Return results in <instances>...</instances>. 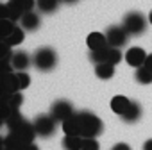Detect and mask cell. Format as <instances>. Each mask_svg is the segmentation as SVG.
I'll return each instance as SVG.
<instances>
[{
    "label": "cell",
    "mask_w": 152,
    "mask_h": 150,
    "mask_svg": "<svg viewBox=\"0 0 152 150\" xmlns=\"http://www.w3.org/2000/svg\"><path fill=\"white\" fill-rule=\"evenodd\" d=\"M31 64H32V57L25 50H16L11 55V61L7 64V71H11V70H15V71H25Z\"/></svg>",
    "instance_id": "9c48e42d"
},
{
    "label": "cell",
    "mask_w": 152,
    "mask_h": 150,
    "mask_svg": "<svg viewBox=\"0 0 152 150\" xmlns=\"http://www.w3.org/2000/svg\"><path fill=\"white\" fill-rule=\"evenodd\" d=\"M23 150H39V148H38V145H36V143H29V145H25V146H23Z\"/></svg>",
    "instance_id": "4316f807"
},
{
    "label": "cell",
    "mask_w": 152,
    "mask_h": 150,
    "mask_svg": "<svg viewBox=\"0 0 152 150\" xmlns=\"http://www.w3.org/2000/svg\"><path fill=\"white\" fill-rule=\"evenodd\" d=\"M141 113H143L141 106H140L138 102H132V100H131V106H129V107H127V111L122 114V120H124L125 123H134V122H138V120H140Z\"/></svg>",
    "instance_id": "2e32d148"
},
{
    "label": "cell",
    "mask_w": 152,
    "mask_h": 150,
    "mask_svg": "<svg viewBox=\"0 0 152 150\" xmlns=\"http://www.w3.org/2000/svg\"><path fill=\"white\" fill-rule=\"evenodd\" d=\"M148 18L143 16L141 13L138 11H129L125 16H124V22H122V27L127 31L129 36H141L145 31H147V25H148Z\"/></svg>",
    "instance_id": "7a4b0ae2"
},
{
    "label": "cell",
    "mask_w": 152,
    "mask_h": 150,
    "mask_svg": "<svg viewBox=\"0 0 152 150\" xmlns=\"http://www.w3.org/2000/svg\"><path fill=\"white\" fill-rule=\"evenodd\" d=\"M136 81L140 84H150L152 82V70H148L145 64L136 68Z\"/></svg>",
    "instance_id": "7402d4cb"
},
{
    "label": "cell",
    "mask_w": 152,
    "mask_h": 150,
    "mask_svg": "<svg viewBox=\"0 0 152 150\" xmlns=\"http://www.w3.org/2000/svg\"><path fill=\"white\" fill-rule=\"evenodd\" d=\"M129 106H131V100H129L127 97H124V95H116V97H113V100H111V109H113V113H116L118 116H122V114L127 111Z\"/></svg>",
    "instance_id": "ac0fdd59"
},
{
    "label": "cell",
    "mask_w": 152,
    "mask_h": 150,
    "mask_svg": "<svg viewBox=\"0 0 152 150\" xmlns=\"http://www.w3.org/2000/svg\"><path fill=\"white\" fill-rule=\"evenodd\" d=\"M95 75L99 79H104V81L111 79L115 75V64H111V63H99V64H95Z\"/></svg>",
    "instance_id": "d6986e66"
},
{
    "label": "cell",
    "mask_w": 152,
    "mask_h": 150,
    "mask_svg": "<svg viewBox=\"0 0 152 150\" xmlns=\"http://www.w3.org/2000/svg\"><path fill=\"white\" fill-rule=\"evenodd\" d=\"M61 2H66V4H73V2H77V0H61Z\"/></svg>",
    "instance_id": "f546056e"
},
{
    "label": "cell",
    "mask_w": 152,
    "mask_h": 150,
    "mask_svg": "<svg viewBox=\"0 0 152 150\" xmlns=\"http://www.w3.org/2000/svg\"><path fill=\"white\" fill-rule=\"evenodd\" d=\"M83 136H66L63 138V148L64 150H83Z\"/></svg>",
    "instance_id": "ffe728a7"
},
{
    "label": "cell",
    "mask_w": 152,
    "mask_h": 150,
    "mask_svg": "<svg viewBox=\"0 0 152 150\" xmlns=\"http://www.w3.org/2000/svg\"><path fill=\"white\" fill-rule=\"evenodd\" d=\"M90 59L99 64V63H111V64H118L122 59H124V54L120 52V48H115V47H106L102 50H95V52H90Z\"/></svg>",
    "instance_id": "5b68a950"
},
{
    "label": "cell",
    "mask_w": 152,
    "mask_h": 150,
    "mask_svg": "<svg viewBox=\"0 0 152 150\" xmlns=\"http://www.w3.org/2000/svg\"><path fill=\"white\" fill-rule=\"evenodd\" d=\"M9 132H13L15 136H18L25 145H29V143H34V138L38 136V132H36V129H34V123H31V122H27V120H22L18 125H15Z\"/></svg>",
    "instance_id": "52a82bcc"
},
{
    "label": "cell",
    "mask_w": 152,
    "mask_h": 150,
    "mask_svg": "<svg viewBox=\"0 0 152 150\" xmlns=\"http://www.w3.org/2000/svg\"><path fill=\"white\" fill-rule=\"evenodd\" d=\"M34 129H36V132H38V136H41V138H50L54 132H56V120L50 116V114H39L34 122Z\"/></svg>",
    "instance_id": "8992f818"
},
{
    "label": "cell",
    "mask_w": 152,
    "mask_h": 150,
    "mask_svg": "<svg viewBox=\"0 0 152 150\" xmlns=\"http://www.w3.org/2000/svg\"><path fill=\"white\" fill-rule=\"evenodd\" d=\"M9 2H13L15 6H18L23 13L25 11H32L36 7V0H9Z\"/></svg>",
    "instance_id": "cb8c5ba5"
},
{
    "label": "cell",
    "mask_w": 152,
    "mask_h": 150,
    "mask_svg": "<svg viewBox=\"0 0 152 150\" xmlns=\"http://www.w3.org/2000/svg\"><path fill=\"white\" fill-rule=\"evenodd\" d=\"M147 52L141 48V47H131L127 52H125V63L129 66H134V68H140L145 64L147 61Z\"/></svg>",
    "instance_id": "8fae6325"
},
{
    "label": "cell",
    "mask_w": 152,
    "mask_h": 150,
    "mask_svg": "<svg viewBox=\"0 0 152 150\" xmlns=\"http://www.w3.org/2000/svg\"><path fill=\"white\" fill-rule=\"evenodd\" d=\"M79 116V125H81V136L83 138H97L99 134H102L104 123L99 116H95L90 111H81L77 113Z\"/></svg>",
    "instance_id": "6da1fadb"
},
{
    "label": "cell",
    "mask_w": 152,
    "mask_h": 150,
    "mask_svg": "<svg viewBox=\"0 0 152 150\" xmlns=\"http://www.w3.org/2000/svg\"><path fill=\"white\" fill-rule=\"evenodd\" d=\"M86 45L90 48V52H95V50H102L106 47H109V41L106 38V32H90L88 38H86Z\"/></svg>",
    "instance_id": "7c38bea8"
},
{
    "label": "cell",
    "mask_w": 152,
    "mask_h": 150,
    "mask_svg": "<svg viewBox=\"0 0 152 150\" xmlns=\"http://www.w3.org/2000/svg\"><path fill=\"white\" fill-rule=\"evenodd\" d=\"M20 25H22L25 31H29V32L36 31V29L39 27V15L34 13V9H32V11H25L23 16H22V20H20Z\"/></svg>",
    "instance_id": "9a60e30c"
},
{
    "label": "cell",
    "mask_w": 152,
    "mask_h": 150,
    "mask_svg": "<svg viewBox=\"0 0 152 150\" xmlns=\"http://www.w3.org/2000/svg\"><path fill=\"white\" fill-rule=\"evenodd\" d=\"M143 150H152V139H147L143 143Z\"/></svg>",
    "instance_id": "f1b7e54d"
},
{
    "label": "cell",
    "mask_w": 152,
    "mask_h": 150,
    "mask_svg": "<svg viewBox=\"0 0 152 150\" xmlns=\"http://www.w3.org/2000/svg\"><path fill=\"white\" fill-rule=\"evenodd\" d=\"M22 102H23V97L20 95V91L18 93H11V95H7V106H6V109H20Z\"/></svg>",
    "instance_id": "603a6c76"
},
{
    "label": "cell",
    "mask_w": 152,
    "mask_h": 150,
    "mask_svg": "<svg viewBox=\"0 0 152 150\" xmlns=\"http://www.w3.org/2000/svg\"><path fill=\"white\" fill-rule=\"evenodd\" d=\"M148 22H150V25H152V11H150V15H148Z\"/></svg>",
    "instance_id": "4dcf8cb0"
},
{
    "label": "cell",
    "mask_w": 152,
    "mask_h": 150,
    "mask_svg": "<svg viewBox=\"0 0 152 150\" xmlns=\"http://www.w3.org/2000/svg\"><path fill=\"white\" fill-rule=\"evenodd\" d=\"M145 66H147L148 70H152V54H148V55H147V61H145Z\"/></svg>",
    "instance_id": "83f0119b"
},
{
    "label": "cell",
    "mask_w": 152,
    "mask_h": 150,
    "mask_svg": "<svg viewBox=\"0 0 152 150\" xmlns=\"http://www.w3.org/2000/svg\"><path fill=\"white\" fill-rule=\"evenodd\" d=\"M75 111H73V106L68 102V100H57V102H54L52 104V107H50V116L56 120V122H64V120H68L72 114H73Z\"/></svg>",
    "instance_id": "30bf717a"
},
{
    "label": "cell",
    "mask_w": 152,
    "mask_h": 150,
    "mask_svg": "<svg viewBox=\"0 0 152 150\" xmlns=\"http://www.w3.org/2000/svg\"><path fill=\"white\" fill-rule=\"evenodd\" d=\"M0 11H2V18L13 20V22H16V23H20V20H22V16H23V11H22L18 6H15L13 2H9V0H7L6 4H2Z\"/></svg>",
    "instance_id": "4fadbf2b"
},
{
    "label": "cell",
    "mask_w": 152,
    "mask_h": 150,
    "mask_svg": "<svg viewBox=\"0 0 152 150\" xmlns=\"http://www.w3.org/2000/svg\"><path fill=\"white\" fill-rule=\"evenodd\" d=\"M23 146H25V143L13 132H9L2 139V150H23Z\"/></svg>",
    "instance_id": "e0dca14e"
},
{
    "label": "cell",
    "mask_w": 152,
    "mask_h": 150,
    "mask_svg": "<svg viewBox=\"0 0 152 150\" xmlns=\"http://www.w3.org/2000/svg\"><path fill=\"white\" fill-rule=\"evenodd\" d=\"M59 2H61V0H36V7H38L39 13L50 15V13H54L57 9Z\"/></svg>",
    "instance_id": "44dd1931"
},
{
    "label": "cell",
    "mask_w": 152,
    "mask_h": 150,
    "mask_svg": "<svg viewBox=\"0 0 152 150\" xmlns=\"http://www.w3.org/2000/svg\"><path fill=\"white\" fill-rule=\"evenodd\" d=\"M106 38L109 41V47H115V48H122L127 39H129V34L127 31L122 27V25H111L107 31H106Z\"/></svg>",
    "instance_id": "ba28073f"
},
{
    "label": "cell",
    "mask_w": 152,
    "mask_h": 150,
    "mask_svg": "<svg viewBox=\"0 0 152 150\" xmlns=\"http://www.w3.org/2000/svg\"><path fill=\"white\" fill-rule=\"evenodd\" d=\"M32 64L39 71H50L57 64V54H56V50L50 48V47L38 48L34 52V55H32Z\"/></svg>",
    "instance_id": "3957f363"
},
{
    "label": "cell",
    "mask_w": 152,
    "mask_h": 150,
    "mask_svg": "<svg viewBox=\"0 0 152 150\" xmlns=\"http://www.w3.org/2000/svg\"><path fill=\"white\" fill-rule=\"evenodd\" d=\"M31 84V77H29V73L27 71H7V77H6V91L7 95L11 93H18L25 88H29Z\"/></svg>",
    "instance_id": "277c9868"
},
{
    "label": "cell",
    "mask_w": 152,
    "mask_h": 150,
    "mask_svg": "<svg viewBox=\"0 0 152 150\" xmlns=\"http://www.w3.org/2000/svg\"><path fill=\"white\" fill-rule=\"evenodd\" d=\"M83 150H99V141L95 138H84Z\"/></svg>",
    "instance_id": "d4e9b609"
},
{
    "label": "cell",
    "mask_w": 152,
    "mask_h": 150,
    "mask_svg": "<svg viewBox=\"0 0 152 150\" xmlns=\"http://www.w3.org/2000/svg\"><path fill=\"white\" fill-rule=\"evenodd\" d=\"M111 150H131V146H129V145H125V143H116Z\"/></svg>",
    "instance_id": "484cf974"
},
{
    "label": "cell",
    "mask_w": 152,
    "mask_h": 150,
    "mask_svg": "<svg viewBox=\"0 0 152 150\" xmlns=\"http://www.w3.org/2000/svg\"><path fill=\"white\" fill-rule=\"evenodd\" d=\"M61 127H63V132H64L66 136H81V125H79V116H77V113H73L68 120H64V122L61 123Z\"/></svg>",
    "instance_id": "5bb4252c"
}]
</instances>
